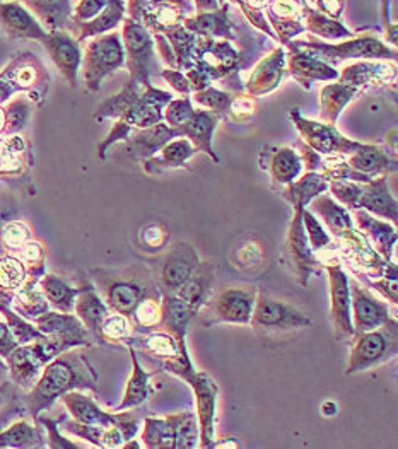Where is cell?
<instances>
[{"label":"cell","mask_w":398,"mask_h":449,"mask_svg":"<svg viewBox=\"0 0 398 449\" xmlns=\"http://www.w3.org/2000/svg\"><path fill=\"white\" fill-rule=\"evenodd\" d=\"M98 374L91 368L84 352L71 349L58 353L41 371V376L26 395V408L36 422L38 416L72 390L98 391Z\"/></svg>","instance_id":"obj_1"},{"label":"cell","mask_w":398,"mask_h":449,"mask_svg":"<svg viewBox=\"0 0 398 449\" xmlns=\"http://www.w3.org/2000/svg\"><path fill=\"white\" fill-rule=\"evenodd\" d=\"M91 277L94 289L108 308L127 318L132 316L138 302L146 297H163L154 272L147 265L94 269L91 270Z\"/></svg>","instance_id":"obj_2"},{"label":"cell","mask_w":398,"mask_h":449,"mask_svg":"<svg viewBox=\"0 0 398 449\" xmlns=\"http://www.w3.org/2000/svg\"><path fill=\"white\" fill-rule=\"evenodd\" d=\"M328 190L345 209H362L393 224L398 221V204L388 190L387 175L376 176V180L373 178L367 183L332 181Z\"/></svg>","instance_id":"obj_3"},{"label":"cell","mask_w":398,"mask_h":449,"mask_svg":"<svg viewBox=\"0 0 398 449\" xmlns=\"http://www.w3.org/2000/svg\"><path fill=\"white\" fill-rule=\"evenodd\" d=\"M123 344L149 356L158 362L159 369L176 374L183 381L197 371L190 361L185 339H180L170 331L153 330L147 334H132L123 340Z\"/></svg>","instance_id":"obj_4"},{"label":"cell","mask_w":398,"mask_h":449,"mask_svg":"<svg viewBox=\"0 0 398 449\" xmlns=\"http://www.w3.org/2000/svg\"><path fill=\"white\" fill-rule=\"evenodd\" d=\"M350 356L345 376L364 373L378 368L397 356L398 351V321L392 318L376 330L362 331L352 336Z\"/></svg>","instance_id":"obj_5"},{"label":"cell","mask_w":398,"mask_h":449,"mask_svg":"<svg viewBox=\"0 0 398 449\" xmlns=\"http://www.w3.org/2000/svg\"><path fill=\"white\" fill-rule=\"evenodd\" d=\"M250 325L265 340H280L294 331H302L311 325V319L292 304L257 292V301Z\"/></svg>","instance_id":"obj_6"},{"label":"cell","mask_w":398,"mask_h":449,"mask_svg":"<svg viewBox=\"0 0 398 449\" xmlns=\"http://www.w3.org/2000/svg\"><path fill=\"white\" fill-rule=\"evenodd\" d=\"M34 326L41 331L43 351L50 359L58 353L77 347H91L96 340L82 321L72 313H60V311H46L41 316L34 319Z\"/></svg>","instance_id":"obj_7"},{"label":"cell","mask_w":398,"mask_h":449,"mask_svg":"<svg viewBox=\"0 0 398 449\" xmlns=\"http://www.w3.org/2000/svg\"><path fill=\"white\" fill-rule=\"evenodd\" d=\"M255 287H228L212 294L197 313L202 326H214L219 323H240L250 325L257 301Z\"/></svg>","instance_id":"obj_8"},{"label":"cell","mask_w":398,"mask_h":449,"mask_svg":"<svg viewBox=\"0 0 398 449\" xmlns=\"http://www.w3.org/2000/svg\"><path fill=\"white\" fill-rule=\"evenodd\" d=\"M66 405L72 418L76 422L88 425H116L122 430L125 441H131L141 429V422L136 413L132 412H105L103 408H99V405L91 398L89 395H84L82 390H72L67 391L66 395H62L58 398Z\"/></svg>","instance_id":"obj_9"},{"label":"cell","mask_w":398,"mask_h":449,"mask_svg":"<svg viewBox=\"0 0 398 449\" xmlns=\"http://www.w3.org/2000/svg\"><path fill=\"white\" fill-rule=\"evenodd\" d=\"M200 258L187 241H176L155 265L154 277L161 294H176L197 269Z\"/></svg>","instance_id":"obj_10"},{"label":"cell","mask_w":398,"mask_h":449,"mask_svg":"<svg viewBox=\"0 0 398 449\" xmlns=\"http://www.w3.org/2000/svg\"><path fill=\"white\" fill-rule=\"evenodd\" d=\"M301 214L302 210H296L291 224H289L287 236H285V254H287L296 282L301 287H306L311 275L322 274L323 263L317 257V252H313V248L310 246Z\"/></svg>","instance_id":"obj_11"},{"label":"cell","mask_w":398,"mask_h":449,"mask_svg":"<svg viewBox=\"0 0 398 449\" xmlns=\"http://www.w3.org/2000/svg\"><path fill=\"white\" fill-rule=\"evenodd\" d=\"M330 284V316L333 334L339 340H350L354 336L352 313H350L349 275L342 269L339 260L323 263Z\"/></svg>","instance_id":"obj_12"},{"label":"cell","mask_w":398,"mask_h":449,"mask_svg":"<svg viewBox=\"0 0 398 449\" xmlns=\"http://www.w3.org/2000/svg\"><path fill=\"white\" fill-rule=\"evenodd\" d=\"M350 313H352L354 335L376 330L393 318L387 302L379 301L364 284L349 277Z\"/></svg>","instance_id":"obj_13"},{"label":"cell","mask_w":398,"mask_h":449,"mask_svg":"<svg viewBox=\"0 0 398 449\" xmlns=\"http://www.w3.org/2000/svg\"><path fill=\"white\" fill-rule=\"evenodd\" d=\"M197 400V420L200 429L198 448H214L215 443V407H218V384L203 371H195L185 379Z\"/></svg>","instance_id":"obj_14"},{"label":"cell","mask_w":398,"mask_h":449,"mask_svg":"<svg viewBox=\"0 0 398 449\" xmlns=\"http://www.w3.org/2000/svg\"><path fill=\"white\" fill-rule=\"evenodd\" d=\"M292 120L296 123L297 130L302 135V140L306 145L315 150V153L330 155V154H344L347 155L357 148L359 142L345 139L342 133L335 128V125L330 123H320L305 120L297 113V110H292Z\"/></svg>","instance_id":"obj_15"},{"label":"cell","mask_w":398,"mask_h":449,"mask_svg":"<svg viewBox=\"0 0 398 449\" xmlns=\"http://www.w3.org/2000/svg\"><path fill=\"white\" fill-rule=\"evenodd\" d=\"M6 364L11 381L16 386L29 391L41 376V371L49 364L43 357L36 342L17 345V347L6 357Z\"/></svg>","instance_id":"obj_16"},{"label":"cell","mask_w":398,"mask_h":449,"mask_svg":"<svg viewBox=\"0 0 398 449\" xmlns=\"http://www.w3.org/2000/svg\"><path fill=\"white\" fill-rule=\"evenodd\" d=\"M123 63V51L116 38H106L89 50L86 58V82L91 89H98L103 77Z\"/></svg>","instance_id":"obj_17"},{"label":"cell","mask_w":398,"mask_h":449,"mask_svg":"<svg viewBox=\"0 0 398 449\" xmlns=\"http://www.w3.org/2000/svg\"><path fill=\"white\" fill-rule=\"evenodd\" d=\"M354 219H356L357 229L369 241V244L376 249V253L384 262L393 260V253L397 248V229L392 224L379 221L373 214L366 212L362 209H354Z\"/></svg>","instance_id":"obj_18"},{"label":"cell","mask_w":398,"mask_h":449,"mask_svg":"<svg viewBox=\"0 0 398 449\" xmlns=\"http://www.w3.org/2000/svg\"><path fill=\"white\" fill-rule=\"evenodd\" d=\"M262 170L270 172L272 181L279 187H285L296 178H300L302 171L301 155L289 148H267L260 155Z\"/></svg>","instance_id":"obj_19"},{"label":"cell","mask_w":398,"mask_h":449,"mask_svg":"<svg viewBox=\"0 0 398 449\" xmlns=\"http://www.w3.org/2000/svg\"><path fill=\"white\" fill-rule=\"evenodd\" d=\"M214 284H215V269L214 263L210 262H200L190 279L185 282V286L176 292V297H180L190 309L195 313L200 311V308L205 304L207 299L214 294Z\"/></svg>","instance_id":"obj_20"},{"label":"cell","mask_w":398,"mask_h":449,"mask_svg":"<svg viewBox=\"0 0 398 449\" xmlns=\"http://www.w3.org/2000/svg\"><path fill=\"white\" fill-rule=\"evenodd\" d=\"M73 311H76V316L81 319L82 325L88 328L89 334L94 336V340L99 342V328H101L108 314L111 313V309L101 299L94 286L84 284L81 287V292L76 297Z\"/></svg>","instance_id":"obj_21"},{"label":"cell","mask_w":398,"mask_h":449,"mask_svg":"<svg viewBox=\"0 0 398 449\" xmlns=\"http://www.w3.org/2000/svg\"><path fill=\"white\" fill-rule=\"evenodd\" d=\"M345 158H347L349 166L354 171L361 172L367 178H376V176L387 175V172L397 170L395 159H390V155L384 153L383 149L376 148V145L359 144Z\"/></svg>","instance_id":"obj_22"},{"label":"cell","mask_w":398,"mask_h":449,"mask_svg":"<svg viewBox=\"0 0 398 449\" xmlns=\"http://www.w3.org/2000/svg\"><path fill=\"white\" fill-rule=\"evenodd\" d=\"M311 48L322 51V57L328 60H342V58H395V51H390L382 43L371 40V38H362L357 41H349L344 45L337 46H323V45H308Z\"/></svg>","instance_id":"obj_23"},{"label":"cell","mask_w":398,"mask_h":449,"mask_svg":"<svg viewBox=\"0 0 398 449\" xmlns=\"http://www.w3.org/2000/svg\"><path fill=\"white\" fill-rule=\"evenodd\" d=\"M328 185H330V181L325 176L320 175V172L308 171L300 180L296 178L291 183L285 185L280 190V195L284 197L285 202H289V205L296 212V210H305L306 205H310V202L313 198L325 193L328 190Z\"/></svg>","instance_id":"obj_24"},{"label":"cell","mask_w":398,"mask_h":449,"mask_svg":"<svg viewBox=\"0 0 398 449\" xmlns=\"http://www.w3.org/2000/svg\"><path fill=\"white\" fill-rule=\"evenodd\" d=\"M187 412L176 413L166 418H146L142 441L149 449H176L181 422Z\"/></svg>","instance_id":"obj_25"},{"label":"cell","mask_w":398,"mask_h":449,"mask_svg":"<svg viewBox=\"0 0 398 449\" xmlns=\"http://www.w3.org/2000/svg\"><path fill=\"white\" fill-rule=\"evenodd\" d=\"M311 205V212L315 215H318L330 232L332 237L335 239H340L345 232H349L350 229H354V221L352 215L344 205L339 204V202L333 200L332 197L328 195H318L317 198L310 202Z\"/></svg>","instance_id":"obj_26"},{"label":"cell","mask_w":398,"mask_h":449,"mask_svg":"<svg viewBox=\"0 0 398 449\" xmlns=\"http://www.w3.org/2000/svg\"><path fill=\"white\" fill-rule=\"evenodd\" d=\"M11 308L16 311L19 316H23L28 321H34L43 313L50 311V304L46 301L40 287V279L28 277L26 282L12 294Z\"/></svg>","instance_id":"obj_27"},{"label":"cell","mask_w":398,"mask_h":449,"mask_svg":"<svg viewBox=\"0 0 398 449\" xmlns=\"http://www.w3.org/2000/svg\"><path fill=\"white\" fill-rule=\"evenodd\" d=\"M215 125H218V115H214L212 111H193L192 118L188 120L183 127L180 128L181 137H187L192 142L193 148L197 150H202L207 155H210L215 162L219 161L218 155L212 150L210 140L212 133L215 130Z\"/></svg>","instance_id":"obj_28"},{"label":"cell","mask_w":398,"mask_h":449,"mask_svg":"<svg viewBox=\"0 0 398 449\" xmlns=\"http://www.w3.org/2000/svg\"><path fill=\"white\" fill-rule=\"evenodd\" d=\"M284 72V55L282 51L277 50L274 55L263 60L260 66L255 68L248 84H246V89L252 96H262V94L270 93L280 84Z\"/></svg>","instance_id":"obj_29"},{"label":"cell","mask_w":398,"mask_h":449,"mask_svg":"<svg viewBox=\"0 0 398 449\" xmlns=\"http://www.w3.org/2000/svg\"><path fill=\"white\" fill-rule=\"evenodd\" d=\"M395 77V67L383 63L361 62L347 67L340 76V82L354 86V88H374V86L388 84Z\"/></svg>","instance_id":"obj_30"},{"label":"cell","mask_w":398,"mask_h":449,"mask_svg":"<svg viewBox=\"0 0 398 449\" xmlns=\"http://www.w3.org/2000/svg\"><path fill=\"white\" fill-rule=\"evenodd\" d=\"M128 352H131L132 366H133L132 378L128 379V383H127V390H125L122 403H120L118 407L113 410V412L131 410V408H136V407H138V405L144 403V401L149 398V393H150L149 379L154 378V376L159 373L158 369L150 371V373H147V371L142 368L141 362H138L136 349L128 347Z\"/></svg>","instance_id":"obj_31"},{"label":"cell","mask_w":398,"mask_h":449,"mask_svg":"<svg viewBox=\"0 0 398 449\" xmlns=\"http://www.w3.org/2000/svg\"><path fill=\"white\" fill-rule=\"evenodd\" d=\"M161 309L163 316L158 330L170 331L180 339H187L188 325L195 318V313L175 294H163Z\"/></svg>","instance_id":"obj_32"},{"label":"cell","mask_w":398,"mask_h":449,"mask_svg":"<svg viewBox=\"0 0 398 449\" xmlns=\"http://www.w3.org/2000/svg\"><path fill=\"white\" fill-rule=\"evenodd\" d=\"M289 68L294 79L300 81L302 88L310 89L311 82L315 81H333L339 79V74L323 60L315 58L313 55L297 53L289 57Z\"/></svg>","instance_id":"obj_33"},{"label":"cell","mask_w":398,"mask_h":449,"mask_svg":"<svg viewBox=\"0 0 398 449\" xmlns=\"http://www.w3.org/2000/svg\"><path fill=\"white\" fill-rule=\"evenodd\" d=\"M40 287L49 301L50 308L60 313H73L76 297L81 292V287H72L66 279L55 274H45L40 279Z\"/></svg>","instance_id":"obj_34"},{"label":"cell","mask_w":398,"mask_h":449,"mask_svg":"<svg viewBox=\"0 0 398 449\" xmlns=\"http://www.w3.org/2000/svg\"><path fill=\"white\" fill-rule=\"evenodd\" d=\"M46 438L43 435L40 422L29 424L26 420L12 422L6 430H0V449L2 448H45Z\"/></svg>","instance_id":"obj_35"},{"label":"cell","mask_w":398,"mask_h":449,"mask_svg":"<svg viewBox=\"0 0 398 449\" xmlns=\"http://www.w3.org/2000/svg\"><path fill=\"white\" fill-rule=\"evenodd\" d=\"M63 429L98 448H122L125 443L122 430L116 425H88L72 418L63 424Z\"/></svg>","instance_id":"obj_36"},{"label":"cell","mask_w":398,"mask_h":449,"mask_svg":"<svg viewBox=\"0 0 398 449\" xmlns=\"http://www.w3.org/2000/svg\"><path fill=\"white\" fill-rule=\"evenodd\" d=\"M176 137H181V130H176V128H171L170 125H164L161 122L144 128V132H138L133 137L132 149L141 158H150L154 153L161 150L163 145H166L168 142L176 139Z\"/></svg>","instance_id":"obj_37"},{"label":"cell","mask_w":398,"mask_h":449,"mask_svg":"<svg viewBox=\"0 0 398 449\" xmlns=\"http://www.w3.org/2000/svg\"><path fill=\"white\" fill-rule=\"evenodd\" d=\"M195 153L197 149L187 137H176V140H170L166 145H163L159 158H153L146 162V171L159 172L161 167H180Z\"/></svg>","instance_id":"obj_38"},{"label":"cell","mask_w":398,"mask_h":449,"mask_svg":"<svg viewBox=\"0 0 398 449\" xmlns=\"http://www.w3.org/2000/svg\"><path fill=\"white\" fill-rule=\"evenodd\" d=\"M357 88L354 86L344 84V82H339V84H328L327 88H323L322 91V118L325 123L333 125L339 118V115L342 113L345 105L350 103V99L357 94Z\"/></svg>","instance_id":"obj_39"},{"label":"cell","mask_w":398,"mask_h":449,"mask_svg":"<svg viewBox=\"0 0 398 449\" xmlns=\"http://www.w3.org/2000/svg\"><path fill=\"white\" fill-rule=\"evenodd\" d=\"M161 299H158V297H146V299L138 302L131 316L133 334H147V331L158 330L163 316Z\"/></svg>","instance_id":"obj_40"},{"label":"cell","mask_w":398,"mask_h":449,"mask_svg":"<svg viewBox=\"0 0 398 449\" xmlns=\"http://www.w3.org/2000/svg\"><path fill=\"white\" fill-rule=\"evenodd\" d=\"M0 313L6 316V323L9 325V328H11L12 335L16 336L17 344L19 345L36 342V340H40L45 336L36 326H34L33 321H28V319L19 316V314H17L11 306L2 304V302H0Z\"/></svg>","instance_id":"obj_41"},{"label":"cell","mask_w":398,"mask_h":449,"mask_svg":"<svg viewBox=\"0 0 398 449\" xmlns=\"http://www.w3.org/2000/svg\"><path fill=\"white\" fill-rule=\"evenodd\" d=\"M12 254H16V257L24 263L26 270H28V277L41 279L43 275L46 274L45 272L46 249L40 241L29 239L28 243H24L19 249H17V252H14Z\"/></svg>","instance_id":"obj_42"},{"label":"cell","mask_w":398,"mask_h":449,"mask_svg":"<svg viewBox=\"0 0 398 449\" xmlns=\"http://www.w3.org/2000/svg\"><path fill=\"white\" fill-rule=\"evenodd\" d=\"M133 334V325L131 318L111 311L108 314L101 328H99V342L103 344H123Z\"/></svg>","instance_id":"obj_43"},{"label":"cell","mask_w":398,"mask_h":449,"mask_svg":"<svg viewBox=\"0 0 398 449\" xmlns=\"http://www.w3.org/2000/svg\"><path fill=\"white\" fill-rule=\"evenodd\" d=\"M33 239L31 229L21 221H11L0 231V253H14L24 243Z\"/></svg>","instance_id":"obj_44"},{"label":"cell","mask_w":398,"mask_h":449,"mask_svg":"<svg viewBox=\"0 0 398 449\" xmlns=\"http://www.w3.org/2000/svg\"><path fill=\"white\" fill-rule=\"evenodd\" d=\"M301 215H302V226H305V231H306V237H308L310 246L313 248V252H323V249L332 248V246L335 244V241H333L330 232H328L327 229L320 224L317 215L311 212V210L305 209Z\"/></svg>","instance_id":"obj_45"},{"label":"cell","mask_w":398,"mask_h":449,"mask_svg":"<svg viewBox=\"0 0 398 449\" xmlns=\"http://www.w3.org/2000/svg\"><path fill=\"white\" fill-rule=\"evenodd\" d=\"M51 55L57 66L62 68V72L71 81L72 86H76V74L77 66H79V53H77L76 46H72L68 41H55L51 46Z\"/></svg>","instance_id":"obj_46"},{"label":"cell","mask_w":398,"mask_h":449,"mask_svg":"<svg viewBox=\"0 0 398 449\" xmlns=\"http://www.w3.org/2000/svg\"><path fill=\"white\" fill-rule=\"evenodd\" d=\"M193 111L195 110L192 108V101H190L188 98H183V99H176V101H173L171 99V101L164 106L163 115H164V120H166V123L170 125L171 128L180 130V128L183 127L190 118H192Z\"/></svg>","instance_id":"obj_47"},{"label":"cell","mask_w":398,"mask_h":449,"mask_svg":"<svg viewBox=\"0 0 398 449\" xmlns=\"http://www.w3.org/2000/svg\"><path fill=\"white\" fill-rule=\"evenodd\" d=\"M195 99L200 103V105L212 110V113L214 115H224L228 110L229 101H231V96H229L228 93H223V91L207 88V89L197 91Z\"/></svg>","instance_id":"obj_48"},{"label":"cell","mask_w":398,"mask_h":449,"mask_svg":"<svg viewBox=\"0 0 398 449\" xmlns=\"http://www.w3.org/2000/svg\"><path fill=\"white\" fill-rule=\"evenodd\" d=\"M228 113L235 122H248L253 118L255 111H257V101L252 96H236L231 98L228 105Z\"/></svg>","instance_id":"obj_49"},{"label":"cell","mask_w":398,"mask_h":449,"mask_svg":"<svg viewBox=\"0 0 398 449\" xmlns=\"http://www.w3.org/2000/svg\"><path fill=\"white\" fill-rule=\"evenodd\" d=\"M36 422H40V424L45 427L46 430H49V438H46V446L51 448V449H76V448H81V444H76V443H71L68 439L63 438L62 434L58 433V422L53 420V418L50 417H43V416H38Z\"/></svg>","instance_id":"obj_50"},{"label":"cell","mask_w":398,"mask_h":449,"mask_svg":"<svg viewBox=\"0 0 398 449\" xmlns=\"http://www.w3.org/2000/svg\"><path fill=\"white\" fill-rule=\"evenodd\" d=\"M357 280H361L366 287H374L379 294H383L387 297L392 304L397 306L398 302V286H397V280L387 279V277H379L374 280H367L366 277H357Z\"/></svg>","instance_id":"obj_51"},{"label":"cell","mask_w":398,"mask_h":449,"mask_svg":"<svg viewBox=\"0 0 398 449\" xmlns=\"http://www.w3.org/2000/svg\"><path fill=\"white\" fill-rule=\"evenodd\" d=\"M141 239H142V243H144L146 246H149V248H159V246H163L164 243H166L168 232L164 231V227L159 226V224H150V226L144 227V231H142V234H141Z\"/></svg>","instance_id":"obj_52"},{"label":"cell","mask_w":398,"mask_h":449,"mask_svg":"<svg viewBox=\"0 0 398 449\" xmlns=\"http://www.w3.org/2000/svg\"><path fill=\"white\" fill-rule=\"evenodd\" d=\"M26 116H28V108L23 103H16L7 110L6 113V128L9 132H16L23 127Z\"/></svg>","instance_id":"obj_53"},{"label":"cell","mask_w":398,"mask_h":449,"mask_svg":"<svg viewBox=\"0 0 398 449\" xmlns=\"http://www.w3.org/2000/svg\"><path fill=\"white\" fill-rule=\"evenodd\" d=\"M12 81L16 82L17 88L31 89L38 81V71L33 66H21L16 68Z\"/></svg>","instance_id":"obj_54"},{"label":"cell","mask_w":398,"mask_h":449,"mask_svg":"<svg viewBox=\"0 0 398 449\" xmlns=\"http://www.w3.org/2000/svg\"><path fill=\"white\" fill-rule=\"evenodd\" d=\"M262 254L263 253H262L260 244L253 243V241H248V243H245L240 248V252H238V258H240L241 265L252 267V265H257V263H260Z\"/></svg>","instance_id":"obj_55"},{"label":"cell","mask_w":398,"mask_h":449,"mask_svg":"<svg viewBox=\"0 0 398 449\" xmlns=\"http://www.w3.org/2000/svg\"><path fill=\"white\" fill-rule=\"evenodd\" d=\"M163 77L166 79L170 84L175 88L176 91H180V93L183 94H188L190 91H192V84H190L188 77H185L181 72H176V71H164L163 72Z\"/></svg>","instance_id":"obj_56"},{"label":"cell","mask_w":398,"mask_h":449,"mask_svg":"<svg viewBox=\"0 0 398 449\" xmlns=\"http://www.w3.org/2000/svg\"><path fill=\"white\" fill-rule=\"evenodd\" d=\"M12 395H14V393H12V384L9 381L0 383V407L6 405L7 401L12 398Z\"/></svg>","instance_id":"obj_57"},{"label":"cell","mask_w":398,"mask_h":449,"mask_svg":"<svg viewBox=\"0 0 398 449\" xmlns=\"http://www.w3.org/2000/svg\"><path fill=\"white\" fill-rule=\"evenodd\" d=\"M323 4H325V7L332 12V14L333 12H339V9L342 6L340 0H323Z\"/></svg>","instance_id":"obj_58"},{"label":"cell","mask_w":398,"mask_h":449,"mask_svg":"<svg viewBox=\"0 0 398 449\" xmlns=\"http://www.w3.org/2000/svg\"><path fill=\"white\" fill-rule=\"evenodd\" d=\"M9 371H7V364L4 361H0V381H4V379L7 378Z\"/></svg>","instance_id":"obj_59"},{"label":"cell","mask_w":398,"mask_h":449,"mask_svg":"<svg viewBox=\"0 0 398 449\" xmlns=\"http://www.w3.org/2000/svg\"><path fill=\"white\" fill-rule=\"evenodd\" d=\"M4 128H6V111L0 108V132H2Z\"/></svg>","instance_id":"obj_60"},{"label":"cell","mask_w":398,"mask_h":449,"mask_svg":"<svg viewBox=\"0 0 398 449\" xmlns=\"http://www.w3.org/2000/svg\"><path fill=\"white\" fill-rule=\"evenodd\" d=\"M267 2H268V0H250V6H252V7H262V6H265Z\"/></svg>","instance_id":"obj_61"}]
</instances>
